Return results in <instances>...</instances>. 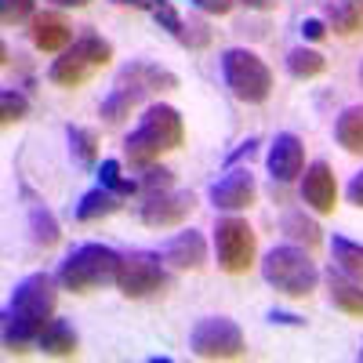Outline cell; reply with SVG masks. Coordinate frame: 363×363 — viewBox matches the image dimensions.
<instances>
[{"label": "cell", "instance_id": "obj_1", "mask_svg": "<svg viewBox=\"0 0 363 363\" xmlns=\"http://www.w3.org/2000/svg\"><path fill=\"white\" fill-rule=\"evenodd\" d=\"M55 284L58 277H48V272H29L26 280L15 284L4 309V345L11 352H26V345L37 342L40 330L51 323L58 301Z\"/></svg>", "mask_w": 363, "mask_h": 363}, {"label": "cell", "instance_id": "obj_2", "mask_svg": "<svg viewBox=\"0 0 363 363\" xmlns=\"http://www.w3.org/2000/svg\"><path fill=\"white\" fill-rule=\"evenodd\" d=\"M182 138H186V124H182V113L174 106H149L142 124L124 138V160L131 167H153L164 153H171V149L182 145Z\"/></svg>", "mask_w": 363, "mask_h": 363}, {"label": "cell", "instance_id": "obj_3", "mask_svg": "<svg viewBox=\"0 0 363 363\" xmlns=\"http://www.w3.org/2000/svg\"><path fill=\"white\" fill-rule=\"evenodd\" d=\"M120 258L106 244H80L62 265H58V287L73 291V294H91L106 284H116V269Z\"/></svg>", "mask_w": 363, "mask_h": 363}, {"label": "cell", "instance_id": "obj_4", "mask_svg": "<svg viewBox=\"0 0 363 363\" xmlns=\"http://www.w3.org/2000/svg\"><path fill=\"white\" fill-rule=\"evenodd\" d=\"M113 62V44L99 33H80L73 40V48L62 51V58H55L51 69H48V80L55 87H84L91 77H95L99 69H106Z\"/></svg>", "mask_w": 363, "mask_h": 363}, {"label": "cell", "instance_id": "obj_5", "mask_svg": "<svg viewBox=\"0 0 363 363\" xmlns=\"http://www.w3.org/2000/svg\"><path fill=\"white\" fill-rule=\"evenodd\" d=\"M262 277H265L269 287H277L284 298H294V301L309 298V294L316 291V284H320L316 262L301 251V247H291V244L272 247V251L265 255Z\"/></svg>", "mask_w": 363, "mask_h": 363}, {"label": "cell", "instance_id": "obj_6", "mask_svg": "<svg viewBox=\"0 0 363 363\" xmlns=\"http://www.w3.org/2000/svg\"><path fill=\"white\" fill-rule=\"evenodd\" d=\"M222 80L233 91V99L247 102V106H262L272 95V73L262 58L247 48H229L222 51Z\"/></svg>", "mask_w": 363, "mask_h": 363}, {"label": "cell", "instance_id": "obj_7", "mask_svg": "<svg viewBox=\"0 0 363 363\" xmlns=\"http://www.w3.org/2000/svg\"><path fill=\"white\" fill-rule=\"evenodd\" d=\"M215 255H218V269L229 272V277L251 272L255 255H258V236L247 225V218H240V215L218 218V225H215Z\"/></svg>", "mask_w": 363, "mask_h": 363}, {"label": "cell", "instance_id": "obj_8", "mask_svg": "<svg viewBox=\"0 0 363 363\" xmlns=\"http://www.w3.org/2000/svg\"><path fill=\"white\" fill-rule=\"evenodd\" d=\"M167 262H160V255L153 251H131L120 258V269H116V287L124 298L131 301H142V298H153V294H164L167 291Z\"/></svg>", "mask_w": 363, "mask_h": 363}, {"label": "cell", "instance_id": "obj_9", "mask_svg": "<svg viewBox=\"0 0 363 363\" xmlns=\"http://www.w3.org/2000/svg\"><path fill=\"white\" fill-rule=\"evenodd\" d=\"M189 349L200 359H240L247 356V342L229 316H203L193 335H189Z\"/></svg>", "mask_w": 363, "mask_h": 363}, {"label": "cell", "instance_id": "obj_10", "mask_svg": "<svg viewBox=\"0 0 363 363\" xmlns=\"http://www.w3.org/2000/svg\"><path fill=\"white\" fill-rule=\"evenodd\" d=\"M196 211V196L193 193H157V196H145L142 203V222L149 229H171V225H182L189 215Z\"/></svg>", "mask_w": 363, "mask_h": 363}, {"label": "cell", "instance_id": "obj_11", "mask_svg": "<svg viewBox=\"0 0 363 363\" xmlns=\"http://www.w3.org/2000/svg\"><path fill=\"white\" fill-rule=\"evenodd\" d=\"M301 200H306L316 215H335L338 182H335V171H330L327 160H316V164L306 167V174H301Z\"/></svg>", "mask_w": 363, "mask_h": 363}, {"label": "cell", "instance_id": "obj_12", "mask_svg": "<svg viewBox=\"0 0 363 363\" xmlns=\"http://www.w3.org/2000/svg\"><path fill=\"white\" fill-rule=\"evenodd\" d=\"M255 200H258V186L247 167H229V174L211 186V203L218 211H247Z\"/></svg>", "mask_w": 363, "mask_h": 363}, {"label": "cell", "instance_id": "obj_13", "mask_svg": "<svg viewBox=\"0 0 363 363\" xmlns=\"http://www.w3.org/2000/svg\"><path fill=\"white\" fill-rule=\"evenodd\" d=\"M265 167H269L272 182H294L301 174V167H306V145H301V138L291 135V131L277 135L269 145Z\"/></svg>", "mask_w": 363, "mask_h": 363}, {"label": "cell", "instance_id": "obj_14", "mask_svg": "<svg viewBox=\"0 0 363 363\" xmlns=\"http://www.w3.org/2000/svg\"><path fill=\"white\" fill-rule=\"evenodd\" d=\"M29 40H33V48L44 51V55H58L73 44V26L58 11H44L29 22Z\"/></svg>", "mask_w": 363, "mask_h": 363}, {"label": "cell", "instance_id": "obj_15", "mask_svg": "<svg viewBox=\"0 0 363 363\" xmlns=\"http://www.w3.org/2000/svg\"><path fill=\"white\" fill-rule=\"evenodd\" d=\"M164 262L171 269H178V272H200L207 265V240L196 229L178 233L171 244L164 247Z\"/></svg>", "mask_w": 363, "mask_h": 363}, {"label": "cell", "instance_id": "obj_16", "mask_svg": "<svg viewBox=\"0 0 363 363\" xmlns=\"http://www.w3.org/2000/svg\"><path fill=\"white\" fill-rule=\"evenodd\" d=\"M116 84H128V87H138L145 95H160V91H174L178 87V77L157 62H128L124 69L116 73Z\"/></svg>", "mask_w": 363, "mask_h": 363}, {"label": "cell", "instance_id": "obj_17", "mask_svg": "<svg viewBox=\"0 0 363 363\" xmlns=\"http://www.w3.org/2000/svg\"><path fill=\"white\" fill-rule=\"evenodd\" d=\"M327 298L338 313H345L352 320H363V284H356L352 277H342V272L330 269L327 272Z\"/></svg>", "mask_w": 363, "mask_h": 363}, {"label": "cell", "instance_id": "obj_18", "mask_svg": "<svg viewBox=\"0 0 363 363\" xmlns=\"http://www.w3.org/2000/svg\"><path fill=\"white\" fill-rule=\"evenodd\" d=\"M37 345L44 349V356H55V359H69V356H77V330L66 323V320H51L44 330H40V338H37Z\"/></svg>", "mask_w": 363, "mask_h": 363}, {"label": "cell", "instance_id": "obj_19", "mask_svg": "<svg viewBox=\"0 0 363 363\" xmlns=\"http://www.w3.org/2000/svg\"><path fill=\"white\" fill-rule=\"evenodd\" d=\"M142 99H145V91L128 87V84H116V87L109 91V95L102 99L99 116L106 120V124H120V120H128V116H131V109H135Z\"/></svg>", "mask_w": 363, "mask_h": 363}, {"label": "cell", "instance_id": "obj_20", "mask_svg": "<svg viewBox=\"0 0 363 363\" xmlns=\"http://www.w3.org/2000/svg\"><path fill=\"white\" fill-rule=\"evenodd\" d=\"M327 22L345 40L359 37L363 33V0H335V4L327 8Z\"/></svg>", "mask_w": 363, "mask_h": 363}, {"label": "cell", "instance_id": "obj_21", "mask_svg": "<svg viewBox=\"0 0 363 363\" xmlns=\"http://www.w3.org/2000/svg\"><path fill=\"white\" fill-rule=\"evenodd\" d=\"M120 211V196L113 193V189H106V186H99V189H91V193H84L80 196V203H77V222H102V218H109V215H116Z\"/></svg>", "mask_w": 363, "mask_h": 363}, {"label": "cell", "instance_id": "obj_22", "mask_svg": "<svg viewBox=\"0 0 363 363\" xmlns=\"http://www.w3.org/2000/svg\"><path fill=\"white\" fill-rule=\"evenodd\" d=\"M335 138L349 157H363V106H349L338 124H335Z\"/></svg>", "mask_w": 363, "mask_h": 363}, {"label": "cell", "instance_id": "obj_23", "mask_svg": "<svg viewBox=\"0 0 363 363\" xmlns=\"http://www.w3.org/2000/svg\"><path fill=\"white\" fill-rule=\"evenodd\" d=\"M287 73L294 80H316L327 73V58L323 51H313V48H294L287 51Z\"/></svg>", "mask_w": 363, "mask_h": 363}, {"label": "cell", "instance_id": "obj_24", "mask_svg": "<svg viewBox=\"0 0 363 363\" xmlns=\"http://www.w3.org/2000/svg\"><path fill=\"white\" fill-rule=\"evenodd\" d=\"M29 236H33V244L44 247V251L55 247L58 236H62V229H58L55 215H51L44 203H33V207H29Z\"/></svg>", "mask_w": 363, "mask_h": 363}, {"label": "cell", "instance_id": "obj_25", "mask_svg": "<svg viewBox=\"0 0 363 363\" xmlns=\"http://www.w3.org/2000/svg\"><path fill=\"white\" fill-rule=\"evenodd\" d=\"M330 255H335V262H338V269L345 272V277L363 284V244L345 240V236H335L330 240Z\"/></svg>", "mask_w": 363, "mask_h": 363}, {"label": "cell", "instance_id": "obj_26", "mask_svg": "<svg viewBox=\"0 0 363 363\" xmlns=\"http://www.w3.org/2000/svg\"><path fill=\"white\" fill-rule=\"evenodd\" d=\"M284 233L294 240V244H306L309 251L313 247H320V225L313 222V218H306V211H287L284 215Z\"/></svg>", "mask_w": 363, "mask_h": 363}, {"label": "cell", "instance_id": "obj_27", "mask_svg": "<svg viewBox=\"0 0 363 363\" xmlns=\"http://www.w3.org/2000/svg\"><path fill=\"white\" fill-rule=\"evenodd\" d=\"M66 138H69V153L77 157V164L91 167V164L99 160V135H95V131L69 124V128H66Z\"/></svg>", "mask_w": 363, "mask_h": 363}, {"label": "cell", "instance_id": "obj_28", "mask_svg": "<svg viewBox=\"0 0 363 363\" xmlns=\"http://www.w3.org/2000/svg\"><path fill=\"white\" fill-rule=\"evenodd\" d=\"M99 182H102L106 189H113L116 196H135V193H138V182H131V178L120 174V160H102Z\"/></svg>", "mask_w": 363, "mask_h": 363}, {"label": "cell", "instance_id": "obj_29", "mask_svg": "<svg viewBox=\"0 0 363 363\" xmlns=\"http://www.w3.org/2000/svg\"><path fill=\"white\" fill-rule=\"evenodd\" d=\"M26 113H29L26 95H22V91H15V87H8L4 95H0V124L11 128V124H18V120H26Z\"/></svg>", "mask_w": 363, "mask_h": 363}, {"label": "cell", "instance_id": "obj_30", "mask_svg": "<svg viewBox=\"0 0 363 363\" xmlns=\"http://www.w3.org/2000/svg\"><path fill=\"white\" fill-rule=\"evenodd\" d=\"M37 0H0V22L4 26H22V22H33Z\"/></svg>", "mask_w": 363, "mask_h": 363}, {"label": "cell", "instance_id": "obj_31", "mask_svg": "<svg viewBox=\"0 0 363 363\" xmlns=\"http://www.w3.org/2000/svg\"><path fill=\"white\" fill-rule=\"evenodd\" d=\"M171 186H174V171H167V167H145V174L138 182V193L157 196V193H167Z\"/></svg>", "mask_w": 363, "mask_h": 363}, {"label": "cell", "instance_id": "obj_32", "mask_svg": "<svg viewBox=\"0 0 363 363\" xmlns=\"http://www.w3.org/2000/svg\"><path fill=\"white\" fill-rule=\"evenodd\" d=\"M211 44V26L203 18H189L186 22V40H182V48H189V51H200Z\"/></svg>", "mask_w": 363, "mask_h": 363}, {"label": "cell", "instance_id": "obj_33", "mask_svg": "<svg viewBox=\"0 0 363 363\" xmlns=\"http://www.w3.org/2000/svg\"><path fill=\"white\" fill-rule=\"evenodd\" d=\"M258 145H262V138H258V135H251L247 142H240V149H236V153H233V157H229L225 164H229V167H236L240 160H251V157L258 153Z\"/></svg>", "mask_w": 363, "mask_h": 363}, {"label": "cell", "instance_id": "obj_34", "mask_svg": "<svg viewBox=\"0 0 363 363\" xmlns=\"http://www.w3.org/2000/svg\"><path fill=\"white\" fill-rule=\"evenodd\" d=\"M193 4H196L203 15H229L236 0H193Z\"/></svg>", "mask_w": 363, "mask_h": 363}, {"label": "cell", "instance_id": "obj_35", "mask_svg": "<svg viewBox=\"0 0 363 363\" xmlns=\"http://www.w3.org/2000/svg\"><path fill=\"white\" fill-rule=\"evenodd\" d=\"M301 37H306V40H323L327 37V26L320 18H306V22H301Z\"/></svg>", "mask_w": 363, "mask_h": 363}, {"label": "cell", "instance_id": "obj_36", "mask_svg": "<svg viewBox=\"0 0 363 363\" xmlns=\"http://www.w3.org/2000/svg\"><path fill=\"white\" fill-rule=\"evenodd\" d=\"M345 196H349V203H356V207L363 211V171H359V174H352V182H349Z\"/></svg>", "mask_w": 363, "mask_h": 363}, {"label": "cell", "instance_id": "obj_37", "mask_svg": "<svg viewBox=\"0 0 363 363\" xmlns=\"http://www.w3.org/2000/svg\"><path fill=\"white\" fill-rule=\"evenodd\" d=\"M269 320H272V323H284V327H306V320H301V316H294V313H277V309L269 313Z\"/></svg>", "mask_w": 363, "mask_h": 363}, {"label": "cell", "instance_id": "obj_38", "mask_svg": "<svg viewBox=\"0 0 363 363\" xmlns=\"http://www.w3.org/2000/svg\"><path fill=\"white\" fill-rule=\"evenodd\" d=\"M247 11H277L280 8V0H240Z\"/></svg>", "mask_w": 363, "mask_h": 363}, {"label": "cell", "instance_id": "obj_39", "mask_svg": "<svg viewBox=\"0 0 363 363\" xmlns=\"http://www.w3.org/2000/svg\"><path fill=\"white\" fill-rule=\"evenodd\" d=\"M116 8H135V11H153L157 0H113Z\"/></svg>", "mask_w": 363, "mask_h": 363}, {"label": "cell", "instance_id": "obj_40", "mask_svg": "<svg viewBox=\"0 0 363 363\" xmlns=\"http://www.w3.org/2000/svg\"><path fill=\"white\" fill-rule=\"evenodd\" d=\"M51 4H55V8H87L91 0H51Z\"/></svg>", "mask_w": 363, "mask_h": 363}, {"label": "cell", "instance_id": "obj_41", "mask_svg": "<svg viewBox=\"0 0 363 363\" xmlns=\"http://www.w3.org/2000/svg\"><path fill=\"white\" fill-rule=\"evenodd\" d=\"M359 84H363V66H359Z\"/></svg>", "mask_w": 363, "mask_h": 363}, {"label": "cell", "instance_id": "obj_42", "mask_svg": "<svg viewBox=\"0 0 363 363\" xmlns=\"http://www.w3.org/2000/svg\"><path fill=\"white\" fill-rule=\"evenodd\" d=\"M359 359H363V349H359Z\"/></svg>", "mask_w": 363, "mask_h": 363}]
</instances>
